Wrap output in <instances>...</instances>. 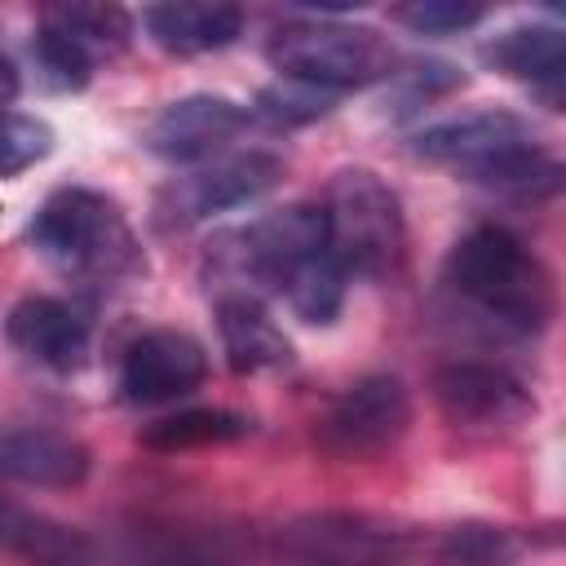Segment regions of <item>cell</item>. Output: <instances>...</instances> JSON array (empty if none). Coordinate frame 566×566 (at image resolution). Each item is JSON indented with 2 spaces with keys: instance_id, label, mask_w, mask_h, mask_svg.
I'll return each mask as SVG.
<instances>
[{
  "instance_id": "26",
  "label": "cell",
  "mask_w": 566,
  "mask_h": 566,
  "mask_svg": "<svg viewBox=\"0 0 566 566\" xmlns=\"http://www.w3.org/2000/svg\"><path fill=\"white\" fill-rule=\"evenodd\" d=\"M18 97V71H13V62L0 53V106H9Z\"/></svg>"
},
{
  "instance_id": "25",
  "label": "cell",
  "mask_w": 566,
  "mask_h": 566,
  "mask_svg": "<svg viewBox=\"0 0 566 566\" xmlns=\"http://www.w3.org/2000/svg\"><path fill=\"white\" fill-rule=\"evenodd\" d=\"M394 18L402 27H411L416 35H451V31H469L486 18L482 4H460V0H411L398 4Z\"/></svg>"
},
{
  "instance_id": "2",
  "label": "cell",
  "mask_w": 566,
  "mask_h": 566,
  "mask_svg": "<svg viewBox=\"0 0 566 566\" xmlns=\"http://www.w3.org/2000/svg\"><path fill=\"white\" fill-rule=\"evenodd\" d=\"M447 287L513 332H544L553 318V279L539 256L504 226H473L447 256Z\"/></svg>"
},
{
  "instance_id": "12",
  "label": "cell",
  "mask_w": 566,
  "mask_h": 566,
  "mask_svg": "<svg viewBox=\"0 0 566 566\" xmlns=\"http://www.w3.org/2000/svg\"><path fill=\"white\" fill-rule=\"evenodd\" d=\"M4 332L13 349H22L31 363L53 371H71L88 354V318L57 296H22L9 310Z\"/></svg>"
},
{
  "instance_id": "14",
  "label": "cell",
  "mask_w": 566,
  "mask_h": 566,
  "mask_svg": "<svg viewBox=\"0 0 566 566\" xmlns=\"http://www.w3.org/2000/svg\"><path fill=\"white\" fill-rule=\"evenodd\" d=\"M217 332H221L226 363L239 376L279 371L292 363V340L283 336V327L270 318V310L252 292H226L217 301Z\"/></svg>"
},
{
  "instance_id": "23",
  "label": "cell",
  "mask_w": 566,
  "mask_h": 566,
  "mask_svg": "<svg viewBox=\"0 0 566 566\" xmlns=\"http://www.w3.org/2000/svg\"><path fill=\"white\" fill-rule=\"evenodd\" d=\"M53 150V128L49 119L31 111H9L0 106V177H18L35 168Z\"/></svg>"
},
{
  "instance_id": "20",
  "label": "cell",
  "mask_w": 566,
  "mask_h": 566,
  "mask_svg": "<svg viewBox=\"0 0 566 566\" xmlns=\"http://www.w3.org/2000/svg\"><path fill=\"white\" fill-rule=\"evenodd\" d=\"M522 553L526 544L509 526L460 522L433 544L429 566H522Z\"/></svg>"
},
{
  "instance_id": "10",
  "label": "cell",
  "mask_w": 566,
  "mask_h": 566,
  "mask_svg": "<svg viewBox=\"0 0 566 566\" xmlns=\"http://www.w3.org/2000/svg\"><path fill=\"white\" fill-rule=\"evenodd\" d=\"M208 376L203 345L181 327H150L128 340L119 358V394L137 407H159L186 398Z\"/></svg>"
},
{
  "instance_id": "22",
  "label": "cell",
  "mask_w": 566,
  "mask_h": 566,
  "mask_svg": "<svg viewBox=\"0 0 566 566\" xmlns=\"http://www.w3.org/2000/svg\"><path fill=\"white\" fill-rule=\"evenodd\" d=\"M336 102H340V93H332V88L279 75L274 84H265L256 93L252 115H261L270 128H301V124H314L318 115H327Z\"/></svg>"
},
{
  "instance_id": "19",
  "label": "cell",
  "mask_w": 566,
  "mask_h": 566,
  "mask_svg": "<svg viewBox=\"0 0 566 566\" xmlns=\"http://www.w3.org/2000/svg\"><path fill=\"white\" fill-rule=\"evenodd\" d=\"M274 292L287 301V310L301 318V323H332L345 305V270L336 265V256L323 248L305 261H296L279 283Z\"/></svg>"
},
{
  "instance_id": "9",
  "label": "cell",
  "mask_w": 566,
  "mask_h": 566,
  "mask_svg": "<svg viewBox=\"0 0 566 566\" xmlns=\"http://www.w3.org/2000/svg\"><path fill=\"white\" fill-rule=\"evenodd\" d=\"M429 389L442 420L473 438H495L504 429H517L526 416H535V398L526 394V385L491 363H469V358L442 363Z\"/></svg>"
},
{
  "instance_id": "21",
  "label": "cell",
  "mask_w": 566,
  "mask_h": 566,
  "mask_svg": "<svg viewBox=\"0 0 566 566\" xmlns=\"http://www.w3.org/2000/svg\"><path fill=\"white\" fill-rule=\"evenodd\" d=\"M40 22L53 27V31H62V35H66L71 44H80L88 57L119 53L124 40H128V31H133L128 13L115 9V4H53V9H44Z\"/></svg>"
},
{
  "instance_id": "1",
  "label": "cell",
  "mask_w": 566,
  "mask_h": 566,
  "mask_svg": "<svg viewBox=\"0 0 566 566\" xmlns=\"http://www.w3.org/2000/svg\"><path fill=\"white\" fill-rule=\"evenodd\" d=\"M416 159L451 168L478 186L491 190H553L557 186V159L539 146L535 128L513 111H469L438 119L411 137Z\"/></svg>"
},
{
  "instance_id": "13",
  "label": "cell",
  "mask_w": 566,
  "mask_h": 566,
  "mask_svg": "<svg viewBox=\"0 0 566 566\" xmlns=\"http://www.w3.org/2000/svg\"><path fill=\"white\" fill-rule=\"evenodd\" d=\"M88 447L62 429L22 424L0 433V473L22 486H80L88 478Z\"/></svg>"
},
{
  "instance_id": "11",
  "label": "cell",
  "mask_w": 566,
  "mask_h": 566,
  "mask_svg": "<svg viewBox=\"0 0 566 566\" xmlns=\"http://www.w3.org/2000/svg\"><path fill=\"white\" fill-rule=\"evenodd\" d=\"M252 111L221 93H190L168 102L146 124V150L168 164H208L217 159L243 128Z\"/></svg>"
},
{
  "instance_id": "8",
  "label": "cell",
  "mask_w": 566,
  "mask_h": 566,
  "mask_svg": "<svg viewBox=\"0 0 566 566\" xmlns=\"http://www.w3.org/2000/svg\"><path fill=\"white\" fill-rule=\"evenodd\" d=\"M283 177V159L270 150H239V155H217L186 177H172L159 199H155V221L164 230H181L195 221H208L217 212L243 208L256 195H265Z\"/></svg>"
},
{
  "instance_id": "16",
  "label": "cell",
  "mask_w": 566,
  "mask_h": 566,
  "mask_svg": "<svg viewBox=\"0 0 566 566\" xmlns=\"http://www.w3.org/2000/svg\"><path fill=\"white\" fill-rule=\"evenodd\" d=\"M482 57L500 75H509V80H522V84H535V88L557 93V84L566 75V35L553 22L509 27V31H500L482 49Z\"/></svg>"
},
{
  "instance_id": "5",
  "label": "cell",
  "mask_w": 566,
  "mask_h": 566,
  "mask_svg": "<svg viewBox=\"0 0 566 566\" xmlns=\"http://www.w3.org/2000/svg\"><path fill=\"white\" fill-rule=\"evenodd\" d=\"M265 57L274 62L279 75L305 80L332 93L385 80L394 66V49L380 31L354 27L340 18H305V22L279 27L265 44Z\"/></svg>"
},
{
  "instance_id": "6",
  "label": "cell",
  "mask_w": 566,
  "mask_h": 566,
  "mask_svg": "<svg viewBox=\"0 0 566 566\" xmlns=\"http://www.w3.org/2000/svg\"><path fill=\"white\" fill-rule=\"evenodd\" d=\"M416 535L380 513L323 509L292 517L279 531V557L287 566H402Z\"/></svg>"
},
{
  "instance_id": "17",
  "label": "cell",
  "mask_w": 566,
  "mask_h": 566,
  "mask_svg": "<svg viewBox=\"0 0 566 566\" xmlns=\"http://www.w3.org/2000/svg\"><path fill=\"white\" fill-rule=\"evenodd\" d=\"M0 544L35 566H88L93 562V544L75 526H62L4 495H0Z\"/></svg>"
},
{
  "instance_id": "7",
  "label": "cell",
  "mask_w": 566,
  "mask_h": 566,
  "mask_svg": "<svg viewBox=\"0 0 566 566\" xmlns=\"http://www.w3.org/2000/svg\"><path fill=\"white\" fill-rule=\"evenodd\" d=\"M407 429H411V394L398 376L380 371V376L354 380L327 407V416L314 429V442L332 460L363 464V460H380L385 451H394L407 438Z\"/></svg>"
},
{
  "instance_id": "15",
  "label": "cell",
  "mask_w": 566,
  "mask_h": 566,
  "mask_svg": "<svg viewBox=\"0 0 566 566\" xmlns=\"http://www.w3.org/2000/svg\"><path fill=\"white\" fill-rule=\"evenodd\" d=\"M146 35L181 57L195 53H217L243 35V13L234 4H203V0H172V4H150L142 13Z\"/></svg>"
},
{
  "instance_id": "24",
  "label": "cell",
  "mask_w": 566,
  "mask_h": 566,
  "mask_svg": "<svg viewBox=\"0 0 566 566\" xmlns=\"http://www.w3.org/2000/svg\"><path fill=\"white\" fill-rule=\"evenodd\" d=\"M35 66L44 71V80L53 88H84L88 75H93V57L44 22H40V35H35Z\"/></svg>"
},
{
  "instance_id": "4",
  "label": "cell",
  "mask_w": 566,
  "mask_h": 566,
  "mask_svg": "<svg viewBox=\"0 0 566 566\" xmlns=\"http://www.w3.org/2000/svg\"><path fill=\"white\" fill-rule=\"evenodd\" d=\"M323 226H327V252L336 265L358 279L385 283L402 270L407 256V226L398 195L371 172V168H340L327 181Z\"/></svg>"
},
{
  "instance_id": "3",
  "label": "cell",
  "mask_w": 566,
  "mask_h": 566,
  "mask_svg": "<svg viewBox=\"0 0 566 566\" xmlns=\"http://www.w3.org/2000/svg\"><path fill=\"white\" fill-rule=\"evenodd\" d=\"M31 243L62 274L88 283H119L142 270V248L133 239L124 208L88 186L53 190L31 217Z\"/></svg>"
},
{
  "instance_id": "18",
  "label": "cell",
  "mask_w": 566,
  "mask_h": 566,
  "mask_svg": "<svg viewBox=\"0 0 566 566\" xmlns=\"http://www.w3.org/2000/svg\"><path fill=\"white\" fill-rule=\"evenodd\" d=\"M252 433V420L239 416V411H226V407H190V411H177V416H164L155 424H146L137 433L142 447L150 451H199V447H226V442H239Z\"/></svg>"
}]
</instances>
